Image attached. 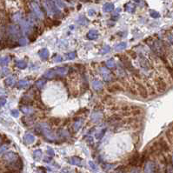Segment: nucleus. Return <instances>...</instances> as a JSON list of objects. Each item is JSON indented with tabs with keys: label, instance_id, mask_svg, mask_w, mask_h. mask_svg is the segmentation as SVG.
Segmentation results:
<instances>
[{
	"label": "nucleus",
	"instance_id": "obj_1",
	"mask_svg": "<svg viewBox=\"0 0 173 173\" xmlns=\"http://www.w3.org/2000/svg\"><path fill=\"white\" fill-rule=\"evenodd\" d=\"M68 73V69L66 67H57L54 70H49L45 73L44 77L47 78H53L56 76L63 77Z\"/></svg>",
	"mask_w": 173,
	"mask_h": 173
},
{
	"label": "nucleus",
	"instance_id": "obj_2",
	"mask_svg": "<svg viewBox=\"0 0 173 173\" xmlns=\"http://www.w3.org/2000/svg\"><path fill=\"white\" fill-rule=\"evenodd\" d=\"M38 127L41 129L44 136H45L46 138L50 139V140L56 139V137H57L56 135L54 134V132L51 130H50V128L47 124H38Z\"/></svg>",
	"mask_w": 173,
	"mask_h": 173
},
{
	"label": "nucleus",
	"instance_id": "obj_3",
	"mask_svg": "<svg viewBox=\"0 0 173 173\" xmlns=\"http://www.w3.org/2000/svg\"><path fill=\"white\" fill-rule=\"evenodd\" d=\"M154 82H155V86H156V88L158 92L163 93L166 91V89H167V84H166L165 81L162 78L157 77V78H155Z\"/></svg>",
	"mask_w": 173,
	"mask_h": 173
},
{
	"label": "nucleus",
	"instance_id": "obj_4",
	"mask_svg": "<svg viewBox=\"0 0 173 173\" xmlns=\"http://www.w3.org/2000/svg\"><path fill=\"white\" fill-rule=\"evenodd\" d=\"M119 58H120V60H121V62L123 63V64L125 66V68L128 71H131L132 73H135L136 75H137V70H135V68L132 66V64H131V61L129 60V58H127L126 56H124V55H121L119 57Z\"/></svg>",
	"mask_w": 173,
	"mask_h": 173
},
{
	"label": "nucleus",
	"instance_id": "obj_5",
	"mask_svg": "<svg viewBox=\"0 0 173 173\" xmlns=\"http://www.w3.org/2000/svg\"><path fill=\"white\" fill-rule=\"evenodd\" d=\"M98 71H99L100 75L102 76V78H104V80H105L106 82L112 80V74L111 72L109 71L107 68L105 67H99L98 68Z\"/></svg>",
	"mask_w": 173,
	"mask_h": 173
},
{
	"label": "nucleus",
	"instance_id": "obj_6",
	"mask_svg": "<svg viewBox=\"0 0 173 173\" xmlns=\"http://www.w3.org/2000/svg\"><path fill=\"white\" fill-rule=\"evenodd\" d=\"M20 29H19L18 26L13 25L10 26V29H9V38H14L17 39L19 38L20 36Z\"/></svg>",
	"mask_w": 173,
	"mask_h": 173
},
{
	"label": "nucleus",
	"instance_id": "obj_7",
	"mask_svg": "<svg viewBox=\"0 0 173 173\" xmlns=\"http://www.w3.org/2000/svg\"><path fill=\"white\" fill-rule=\"evenodd\" d=\"M4 159L5 161L9 162V163H13V162H16L17 160H18L19 157L17 153L12 152H9L4 155Z\"/></svg>",
	"mask_w": 173,
	"mask_h": 173
},
{
	"label": "nucleus",
	"instance_id": "obj_8",
	"mask_svg": "<svg viewBox=\"0 0 173 173\" xmlns=\"http://www.w3.org/2000/svg\"><path fill=\"white\" fill-rule=\"evenodd\" d=\"M22 167H23V163H22L21 159H18L16 162L10 163V165H7L9 170H15V171H18L19 170L22 169Z\"/></svg>",
	"mask_w": 173,
	"mask_h": 173
},
{
	"label": "nucleus",
	"instance_id": "obj_9",
	"mask_svg": "<svg viewBox=\"0 0 173 173\" xmlns=\"http://www.w3.org/2000/svg\"><path fill=\"white\" fill-rule=\"evenodd\" d=\"M144 172L145 173H157V168L152 162H148L144 167Z\"/></svg>",
	"mask_w": 173,
	"mask_h": 173
},
{
	"label": "nucleus",
	"instance_id": "obj_10",
	"mask_svg": "<svg viewBox=\"0 0 173 173\" xmlns=\"http://www.w3.org/2000/svg\"><path fill=\"white\" fill-rule=\"evenodd\" d=\"M139 63H140V64H141L142 68L144 69V70H147V71H148V70H150V69H152V64H150V63L149 62L147 59H146L143 56H141V58H140Z\"/></svg>",
	"mask_w": 173,
	"mask_h": 173
},
{
	"label": "nucleus",
	"instance_id": "obj_11",
	"mask_svg": "<svg viewBox=\"0 0 173 173\" xmlns=\"http://www.w3.org/2000/svg\"><path fill=\"white\" fill-rule=\"evenodd\" d=\"M103 118V113L101 111H93L91 116V120L94 123L100 121Z\"/></svg>",
	"mask_w": 173,
	"mask_h": 173
},
{
	"label": "nucleus",
	"instance_id": "obj_12",
	"mask_svg": "<svg viewBox=\"0 0 173 173\" xmlns=\"http://www.w3.org/2000/svg\"><path fill=\"white\" fill-rule=\"evenodd\" d=\"M24 142L26 144H31L35 142V137L31 133L28 132L24 136Z\"/></svg>",
	"mask_w": 173,
	"mask_h": 173
},
{
	"label": "nucleus",
	"instance_id": "obj_13",
	"mask_svg": "<svg viewBox=\"0 0 173 173\" xmlns=\"http://www.w3.org/2000/svg\"><path fill=\"white\" fill-rule=\"evenodd\" d=\"M157 143H158V145L159 147H160L161 152H168V150H169V145H168V143L165 139L158 140Z\"/></svg>",
	"mask_w": 173,
	"mask_h": 173
},
{
	"label": "nucleus",
	"instance_id": "obj_14",
	"mask_svg": "<svg viewBox=\"0 0 173 173\" xmlns=\"http://www.w3.org/2000/svg\"><path fill=\"white\" fill-rule=\"evenodd\" d=\"M31 6H32V9H33L34 10V13L36 14V16L39 17V18H42L43 17V13L42 12H41V9L39 8V6L38 5V4L32 3L31 4Z\"/></svg>",
	"mask_w": 173,
	"mask_h": 173
},
{
	"label": "nucleus",
	"instance_id": "obj_15",
	"mask_svg": "<svg viewBox=\"0 0 173 173\" xmlns=\"http://www.w3.org/2000/svg\"><path fill=\"white\" fill-rule=\"evenodd\" d=\"M137 87H138V91H139L140 96H141L143 98H147L148 97V91H147V89H146L144 86H143L142 84H138V85H137Z\"/></svg>",
	"mask_w": 173,
	"mask_h": 173
},
{
	"label": "nucleus",
	"instance_id": "obj_16",
	"mask_svg": "<svg viewBox=\"0 0 173 173\" xmlns=\"http://www.w3.org/2000/svg\"><path fill=\"white\" fill-rule=\"evenodd\" d=\"M86 36L89 40H95L98 38V32L95 30H91L87 33Z\"/></svg>",
	"mask_w": 173,
	"mask_h": 173
},
{
	"label": "nucleus",
	"instance_id": "obj_17",
	"mask_svg": "<svg viewBox=\"0 0 173 173\" xmlns=\"http://www.w3.org/2000/svg\"><path fill=\"white\" fill-rule=\"evenodd\" d=\"M20 110H21L22 112L25 113V114H26V115H31L32 113L34 112V110H33V109H32L31 107L27 106V105H23V106H21Z\"/></svg>",
	"mask_w": 173,
	"mask_h": 173
},
{
	"label": "nucleus",
	"instance_id": "obj_18",
	"mask_svg": "<svg viewBox=\"0 0 173 173\" xmlns=\"http://www.w3.org/2000/svg\"><path fill=\"white\" fill-rule=\"evenodd\" d=\"M38 55L41 58V59L46 60V59L49 58V51H48L47 49H45V48H44V49H42L38 52Z\"/></svg>",
	"mask_w": 173,
	"mask_h": 173
},
{
	"label": "nucleus",
	"instance_id": "obj_19",
	"mask_svg": "<svg viewBox=\"0 0 173 173\" xmlns=\"http://www.w3.org/2000/svg\"><path fill=\"white\" fill-rule=\"evenodd\" d=\"M70 164L73 165H82V159L78 157H72L70 158Z\"/></svg>",
	"mask_w": 173,
	"mask_h": 173
},
{
	"label": "nucleus",
	"instance_id": "obj_20",
	"mask_svg": "<svg viewBox=\"0 0 173 173\" xmlns=\"http://www.w3.org/2000/svg\"><path fill=\"white\" fill-rule=\"evenodd\" d=\"M4 84H5L7 86H12L16 84V78L13 76L8 77L5 80H4Z\"/></svg>",
	"mask_w": 173,
	"mask_h": 173
},
{
	"label": "nucleus",
	"instance_id": "obj_21",
	"mask_svg": "<svg viewBox=\"0 0 173 173\" xmlns=\"http://www.w3.org/2000/svg\"><path fill=\"white\" fill-rule=\"evenodd\" d=\"M92 87H93V89L95 90V91H101V90L103 89V84H102V83L100 82V81L93 80L92 81Z\"/></svg>",
	"mask_w": 173,
	"mask_h": 173
},
{
	"label": "nucleus",
	"instance_id": "obj_22",
	"mask_svg": "<svg viewBox=\"0 0 173 173\" xmlns=\"http://www.w3.org/2000/svg\"><path fill=\"white\" fill-rule=\"evenodd\" d=\"M42 157H43V154H42V150H37L33 152V158L36 161H40L41 158H42Z\"/></svg>",
	"mask_w": 173,
	"mask_h": 173
},
{
	"label": "nucleus",
	"instance_id": "obj_23",
	"mask_svg": "<svg viewBox=\"0 0 173 173\" xmlns=\"http://www.w3.org/2000/svg\"><path fill=\"white\" fill-rule=\"evenodd\" d=\"M83 123H84V120L81 119V118L80 119H78L75 123H74L73 127H74V130H75V131H78L80 130V128L83 125Z\"/></svg>",
	"mask_w": 173,
	"mask_h": 173
},
{
	"label": "nucleus",
	"instance_id": "obj_24",
	"mask_svg": "<svg viewBox=\"0 0 173 173\" xmlns=\"http://www.w3.org/2000/svg\"><path fill=\"white\" fill-rule=\"evenodd\" d=\"M139 161H140V156L138 155V153H137V154H135L134 156L131 157V159L130 162H131V165H137V164L139 163Z\"/></svg>",
	"mask_w": 173,
	"mask_h": 173
},
{
	"label": "nucleus",
	"instance_id": "obj_25",
	"mask_svg": "<svg viewBox=\"0 0 173 173\" xmlns=\"http://www.w3.org/2000/svg\"><path fill=\"white\" fill-rule=\"evenodd\" d=\"M45 84H46V79H45V78H40V79H38L36 83H35V85H36L38 88L41 89L45 86Z\"/></svg>",
	"mask_w": 173,
	"mask_h": 173
},
{
	"label": "nucleus",
	"instance_id": "obj_26",
	"mask_svg": "<svg viewBox=\"0 0 173 173\" xmlns=\"http://www.w3.org/2000/svg\"><path fill=\"white\" fill-rule=\"evenodd\" d=\"M10 58L9 56H5V57H3V58H0V65H6L8 64L9 63H10Z\"/></svg>",
	"mask_w": 173,
	"mask_h": 173
},
{
	"label": "nucleus",
	"instance_id": "obj_27",
	"mask_svg": "<svg viewBox=\"0 0 173 173\" xmlns=\"http://www.w3.org/2000/svg\"><path fill=\"white\" fill-rule=\"evenodd\" d=\"M126 47H127V44L124 43V42H122V43L117 44V45L115 46L114 49H115V51H122V50H124Z\"/></svg>",
	"mask_w": 173,
	"mask_h": 173
},
{
	"label": "nucleus",
	"instance_id": "obj_28",
	"mask_svg": "<svg viewBox=\"0 0 173 173\" xmlns=\"http://www.w3.org/2000/svg\"><path fill=\"white\" fill-rule=\"evenodd\" d=\"M29 84H30V82L28 80H20L18 82V84H17V87L20 89L25 88V87H27Z\"/></svg>",
	"mask_w": 173,
	"mask_h": 173
},
{
	"label": "nucleus",
	"instance_id": "obj_29",
	"mask_svg": "<svg viewBox=\"0 0 173 173\" xmlns=\"http://www.w3.org/2000/svg\"><path fill=\"white\" fill-rule=\"evenodd\" d=\"M104 12H111V10L114 9V5H113L112 4H111V3H107V4H105L104 5Z\"/></svg>",
	"mask_w": 173,
	"mask_h": 173
},
{
	"label": "nucleus",
	"instance_id": "obj_30",
	"mask_svg": "<svg viewBox=\"0 0 173 173\" xmlns=\"http://www.w3.org/2000/svg\"><path fill=\"white\" fill-rule=\"evenodd\" d=\"M16 65L19 68V69H25V68L27 67V63H26L25 61H23V60L17 61V62H16Z\"/></svg>",
	"mask_w": 173,
	"mask_h": 173
},
{
	"label": "nucleus",
	"instance_id": "obj_31",
	"mask_svg": "<svg viewBox=\"0 0 173 173\" xmlns=\"http://www.w3.org/2000/svg\"><path fill=\"white\" fill-rule=\"evenodd\" d=\"M21 103L24 104V105H29V104H32V99L30 98H25L24 97L23 98L21 99Z\"/></svg>",
	"mask_w": 173,
	"mask_h": 173
},
{
	"label": "nucleus",
	"instance_id": "obj_32",
	"mask_svg": "<svg viewBox=\"0 0 173 173\" xmlns=\"http://www.w3.org/2000/svg\"><path fill=\"white\" fill-rule=\"evenodd\" d=\"M106 66L109 68H115L116 67V63L114 61V59L111 58L109 60L106 61Z\"/></svg>",
	"mask_w": 173,
	"mask_h": 173
},
{
	"label": "nucleus",
	"instance_id": "obj_33",
	"mask_svg": "<svg viewBox=\"0 0 173 173\" xmlns=\"http://www.w3.org/2000/svg\"><path fill=\"white\" fill-rule=\"evenodd\" d=\"M65 57H66V59H68V60H73L77 57V54L75 51H72V52H70V53L65 54Z\"/></svg>",
	"mask_w": 173,
	"mask_h": 173
},
{
	"label": "nucleus",
	"instance_id": "obj_34",
	"mask_svg": "<svg viewBox=\"0 0 173 173\" xmlns=\"http://www.w3.org/2000/svg\"><path fill=\"white\" fill-rule=\"evenodd\" d=\"M78 24H80V25H86L87 24H88V20H87L84 16H81L79 18H78Z\"/></svg>",
	"mask_w": 173,
	"mask_h": 173
},
{
	"label": "nucleus",
	"instance_id": "obj_35",
	"mask_svg": "<svg viewBox=\"0 0 173 173\" xmlns=\"http://www.w3.org/2000/svg\"><path fill=\"white\" fill-rule=\"evenodd\" d=\"M134 8H135V6L132 5L131 3L125 4V10H127V12H134V10H135Z\"/></svg>",
	"mask_w": 173,
	"mask_h": 173
},
{
	"label": "nucleus",
	"instance_id": "obj_36",
	"mask_svg": "<svg viewBox=\"0 0 173 173\" xmlns=\"http://www.w3.org/2000/svg\"><path fill=\"white\" fill-rule=\"evenodd\" d=\"M119 90H121V87L118 86V85H113V86L108 88V91H111V92H116V91H118Z\"/></svg>",
	"mask_w": 173,
	"mask_h": 173
},
{
	"label": "nucleus",
	"instance_id": "obj_37",
	"mask_svg": "<svg viewBox=\"0 0 173 173\" xmlns=\"http://www.w3.org/2000/svg\"><path fill=\"white\" fill-rule=\"evenodd\" d=\"M110 51H111V47L109 46V45H105V46L103 47L101 53L102 54H106V53H108V52H110Z\"/></svg>",
	"mask_w": 173,
	"mask_h": 173
},
{
	"label": "nucleus",
	"instance_id": "obj_38",
	"mask_svg": "<svg viewBox=\"0 0 173 173\" xmlns=\"http://www.w3.org/2000/svg\"><path fill=\"white\" fill-rule=\"evenodd\" d=\"M89 165H90V167H91V169L93 170L94 171H96V170H98V166H97V165H96L95 163H94V162L90 161L89 162Z\"/></svg>",
	"mask_w": 173,
	"mask_h": 173
},
{
	"label": "nucleus",
	"instance_id": "obj_39",
	"mask_svg": "<svg viewBox=\"0 0 173 173\" xmlns=\"http://www.w3.org/2000/svg\"><path fill=\"white\" fill-rule=\"evenodd\" d=\"M9 73H10V70H9L8 68L4 67L3 69L1 70V74H2V76H7Z\"/></svg>",
	"mask_w": 173,
	"mask_h": 173
},
{
	"label": "nucleus",
	"instance_id": "obj_40",
	"mask_svg": "<svg viewBox=\"0 0 173 173\" xmlns=\"http://www.w3.org/2000/svg\"><path fill=\"white\" fill-rule=\"evenodd\" d=\"M19 45H22V46H24V45H27V39L25 38H22L19 39Z\"/></svg>",
	"mask_w": 173,
	"mask_h": 173
},
{
	"label": "nucleus",
	"instance_id": "obj_41",
	"mask_svg": "<svg viewBox=\"0 0 173 173\" xmlns=\"http://www.w3.org/2000/svg\"><path fill=\"white\" fill-rule=\"evenodd\" d=\"M104 133H105V129H104V130H102L101 131H100L99 133H98V134L97 135V138H98V140L102 139V137L104 136Z\"/></svg>",
	"mask_w": 173,
	"mask_h": 173
},
{
	"label": "nucleus",
	"instance_id": "obj_42",
	"mask_svg": "<svg viewBox=\"0 0 173 173\" xmlns=\"http://www.w3.org/2000/svg\"><path fill=\"white\" fill-rule=\"evenodd\" d=\"M165 66H166V69H167L168 72L170 74V76H171V78L173 79V68L170 66V65H169V64H166Z\"/></svg>",
	"mask_w": 173,
	"mask_h": 173
},
{
	"label": "nucleus",
	"instance_id": "obj_43",
	"mask_svg": "<svg viewBox=\"0 0 173 173\" xmlns=\"http://www.w3.org/2000/svg\"><path fill=\"white\" fill-rule=\"evenodd\" d=\"M47 154L49 155V156H51V157H54V155H55V152H54L53 149L51 148V147H48L47 148Z\"/></svg>",
	"mask_w": 173,
	"mask_h": 173
},
{
	"label": "nucleus",
	"instance_id": "obj_44",
	"mask_svg": "<svg viewBox=\"0 0 173 173\" xmlns=\"http://www.w3.org/2000/svg\"><path fill=\"white\" fill-rule=\"evenodd\" d=\"M117 120H120V117H118V116H117V115H114V116H112V117H111L110 118H109L108 121L114 122V121H117Z\"/></svg>",
	"mask_w": 173,
	"mask_h": 173
},
{
	"label": "nucleus",
	"instance_id": "obj_45",
	"mask_svg": "<svg viewBox=\"0 0 173 173\" xmlns=\"http://www.w3.org/2000/svg\"><path fill=\"white\" fill-rule=\"evenodd\" d=\"M53 61L55 63H60V62H62L63 61V58L62 57H60V56H55L54 57V58H53Z\"/></svg>",
	"mask_w": 173,
	"mask_h": 173
},
{
	"label": "nucleus",
	"instance_id": "obj_46",
	"mask_svg": "<svg viewBox=\"0 0 173 173\" xmlns=\"http://www.w3.org/2000/svg\"><path fill=\"white\" fill-rule=\"evenodd\" d=\"M12 116L13 117H19V112L17 110H12Z\"/></svg>",
	"mask_w": 173,
	"mask_h": 173
},
{
	"label": "nucleus",
	"instance_id": "obj_47",
	"mask_svg": "<svg viewBox=\"0 0 173 173\" xmlns=\"http://www.w3.org/2000/svg\"><path fill=\"white\" fill-rule=\"evenodd\" d=\"M55 3L60 7H64V4H63V0H55Z\"/></svg>",
	"mask_w": 173,
	"mask_h": 173
},
{
	"label": "nucleus",
	"instance_id": "obj_48",
	"mask_svg": "<svg viewBox=\"0 0 173 173\" xmlns=\"http://www.w3.org/2000/svg\"><path fill=\"white\" fill-rule=\"evenodd\" d=\"M150 16L152 17H154V18H157V17H160V15H159V13L157 12H150Z\"/></svg>",
	"mask_w": 173,
	"mask_h": 173
},
{
	"label": "nucleus",
	"instance_id": "obj_49",
	"mask_svg": "<svg viewBox=\"0 0 173 173\" xmlns=\"http://www.w3.org/2000/svg\"><path fill=\"white\" fill-rule=\"evenodd\" d=\"M7 145H3V146H1V147H0V155L1 154H3V153L5 152L6 150H7Z\"/></svg>",
	"mask_w": 173,
	"mask_h": 173
},
{
	"label": "nucleus",
	"instance_id": "obj_50",
	"mask_svg": "<svg viewBox=\"0 0 173 173\" xmlns=\"http://www.w3.org/2000/svg\"><path fill=\"white\" fill-rule=\"evenodd\" d=\"M6 104V98H0V106H3Z\"/></svg>",
	"mask_w": 173,
	"mask_h": 173
},
{
	"label": "nucleus",
	"instance_id": "obj_51",
	"mask_svg": "<svg viewBox=\"0 0 173 173\" xmlns=\"http://www.w3.org/2000/svg\"><path fill=\"white\" fill-rule=\"evenodd\" d=\"M61 173H73V171L71 170L68 169V168H64V169L61 170Z\"/></svg>",
	"mask_w": 173,
	"mask_h": 173
},
{
	"label": "nucleus",
	"instance_id": "obj_52",
	"mask_svg": "<svg viewBox=\"0 0 173 173\" xmlns=\"http://www.w3.org/2000/svg\"><path fill=\"white\" fill-rule=\"evenodd\" d=\"M51 122L53 123L54 124H58L59 122H60V119H58V118H52Z\"/></svg>",
	"mask_w": 173,
	"mask_h": 173
},
{
	"label": "nucleus",
	"instance_id": "obj_53",
	"mask_svg": "<svg viewBox=\"0 0 173 173\" xmlns=\"http://www.w3.org/2000/svg\"><path fill=\"white\" fill-rule=\"evenodd\" d=\"M131 173H140V171H139V170H138V169H133V170L131 171Z\"/></svg>",
	"mask_w": 173,
	"mask_h": 173
},
{
	"label": "nucleus",
	"instance_id": "obj_54",
	"mask_svg": "<svg viewBox=\"0 0 173 173\" xmlns=\"http://www.w3.org/2000/svg\"><path fill=\"white\" fill-rule=\"evenodd\" d=\"M89 14L91 15V16H93V14H94V10H89Z\"/></svg>",
	"mask_w": 173,
	"mask_h": 173
},
{
	"label": "nucleus",
	"instance_id": "obj_55",
	"mask_svg": "<svg viewBox=\"0 0 173 173\" xmlns=\"http://www.w3.org/2000/svg\"><path fill=\"white\" fill-rule=\"evenodd\" d=\"M2 94H4V91L2 88H0V95H2Z\"/></svg>",
	"mask_w": 173,
	"mask_h": 173
},
{
	"label": "nucleus",
	"instance_id": "obj_56",
	"mask_svg": "<svg viewBox=\"0 0 173 173\" xmlns=\"http://www.w3.org/2000/svg\"><path fill=\"white\" fill-rule=\"evenodd\" d=\"M134 1H136V2H140L141 0H134Z\"/></svg>",
	"mask_w": 173,
	"mask_h": 173
},
{
	"label": "nucleus",
	"instance_id": "obj_57",
	"mask_svg": "<svg viewBox=\"0 0 173 173\" xmlns=\"http://www.w3.org/2000/svg\"><path fill=\"white\" fill-rule=\"evenodd\" d=\"M171 160H172V163H173V156H172V157H171Z\"/></svg>",
	"mask_w": 173,
	"mask_h": 173
},
{
	"label": "nucleus",
	"instance_id": "obj_58",
	"mask_svg": "<svg viewBox=\"0 0 173 173\" xmlns=\"http://www.w3.org/2000/svg\"><path fill=\"white\" fill-rule=\"evenodd\" d=\"M1 140H2V139H1V137H0V144H1Z\"/></svg>",
	"mask_w": 173,
	"mask_h": 173
},
{
	"label": "nucleus",
	"instance_id": "obj_59",
	"mask_svg": "<svg viewBox=\"0 0 173 173\" xmlns=\"http://www.w3.org/2000/svg\"><path fill=\"white\" fill-rule=\"evenodd\" d=\"M172 134H173V127H172Z\"/></svg>",
	"mask_w": 173,
	"mask_h": 173
}]
</instances>
